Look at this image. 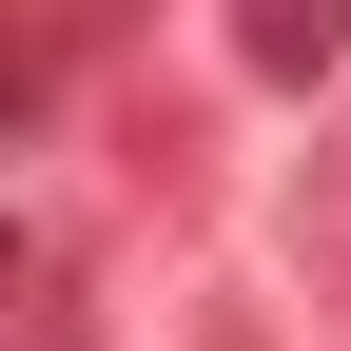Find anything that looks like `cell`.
<instances>
[{
  "instance_id": "3957f363",
  "label": "cell",
  "mask_w": 351,
  "mask_h": 351,
  "mask_svg": "<svg viewBox=\"0 0 351 351\" xmlns=\"http://www.w3.org/2000/svg\"><path fill=\"white\" fill-rule=\"evenodd\" d=\"M234 59H254V78H332V59H351V20H332V0H254Z\"/></svg>"
},
{
  "instance_id": "7a4b0ae2",
  "label": "cell",
  "mask_w": 351,
  "mask_h": 351,
  "mask_svg": "<svg viewBox=\"0 0 351 351\" xmlns=\"http://www.w3.org/2000/svg\"><path fill=\"white\" fill-rule=\"evenodd\" d=\"M293 274H313V313H351V117L293 156Z\"/></svg>"
},
{
  "instance_id": "6da1fadb",
  "label": "cell",
  "mask_w": 351,
  "mask_h": 351,
  "mask_svg": "<svg viewBox=\"0 0 351 351\" xmlns=\"http://www.w3.org/2000/svg\"><path fill=\"white\" fill-rule=\"evenodd\" d=\"M0 351H98V254H78V215H20V234H0Z\"/></svg>"
}]
</instances>
